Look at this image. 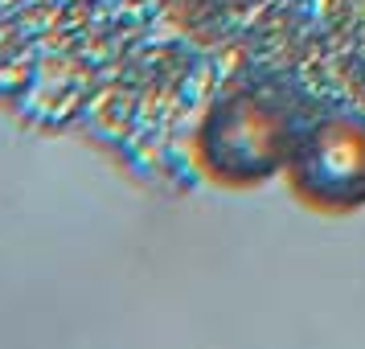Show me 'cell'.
Returning a JSON list of instances; mask_svg holds the SVG:
<instances>
[{
  "instance_id": "3957f363",
  "label": "cell",
  "mask_w": 365,
  "mask_h": 349,
  "mask_svg": "<svg viewBox=\"0 0 365 349\" xmlns=\"http://www.w3.org/2000/svg\"><path fill=\"white\" fill-rule=\"evenodd\" d=\"M205 4H238V0H205Z\"/></svg>"
},
{
  "instance_id": "7a4b0ae2",
  "label": "cell",
  "mask_w": 365,
  "mask_h": 349,
  "mask_svg": "<svg viewBox=\"0 0 365 349\" xmlns=\"http://www.w3.org/2000/svg\"><path fill=\"white\" fill-rule=\"evenodd\" d=\"M283 181L299 206L324 218L357 214L365 206V116L324 111L304 119Z\"/></svg>"
},
{
  "instance_id": "6da1fadb",
  "label": "cell",
  "mask_w": 365,
  "mask_h": 349,
  "mask_svg": "<svg viewBox=\"0 0 365 349\" xmlns=\"http://www.w3.org/2000/svg\"><path fill=\"white\" fill-rule=\"evenodd\" d=\"M304 128L292 91L271 83L234 86L217 95L193 136V161L222 189H255L283 177Z\"/></svg>"
}]
</instances>
